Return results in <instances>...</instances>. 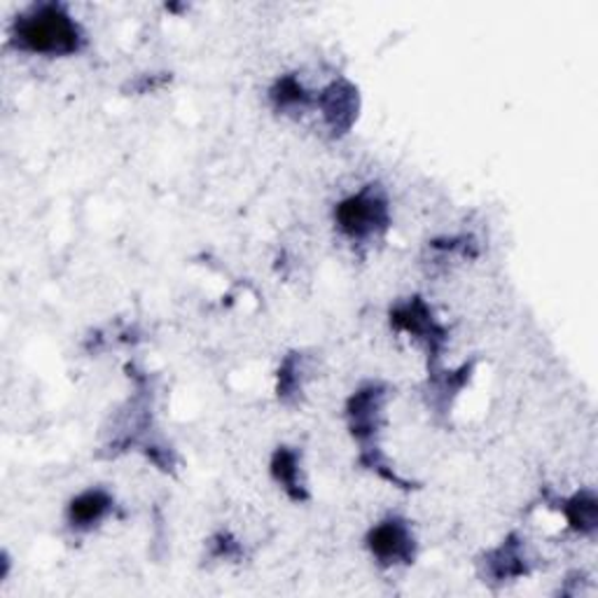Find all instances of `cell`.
Instances as JSON below:
<instances>
[{
  "mask_svg": "<svg viewBox=\"0 0 598 598\" xmlns=\"http://www.w3.org/2000/svg\"><path fill=\"white\" fill-rule=\"evenodd\" d=\"M12 41L19 49L47 56H68L85 45L82 29L64 5H35L14 22Z\"/></svg>",
  "mask_w": 598,
  "mask_h": 598,
  "instance_id": "6da1fadb",
  "label": "cell"
},
{
  "mask_svg": "<svg viewBox=\"0 0 598 598\" xmlns=\"http://www.w3.org/2000/svg\"><path fill=\"white\" fill-rule=\"evenodd\" d=\"M334 222L351 241H369L388 230L390 206L381 187L367 185L358 195L346 197L334 209Z\"/></svg>",
  "mask_w": 598,
  "mask_h": 598,
  "instance_id": "7a4b0ae2",
  "label": "cell"
},
{
  "mask_svg": "<svg viewBox=\"0 0 598 598\" xmlns=\"http://www.w3.org/2000/svg\"><path fill=\"white\" fill-rule=\"evenodd\" d=\"M388 402V386L369 381L353 392L346 402V421L351 435L361 442L363 452L377 446V435L384 425V409Z\"/></svg>",
  "mask_w": 598,
  "mask_h": 598,
  "instance_id": "3957f363",
  "label": "cell"
},
{
  "mask_svg": "<svg viewBox=\"0 0 598 598\" xmlns=\"http://www.w3.org/2000/svg\"><path fill=\"white\" fill-rule=\"evenodd\" d=\"M390 325L419 340L428 351V372L440 367L442 351L449 332L435 321L433 311L421 297H411L390 311Z\"/></svg>",
  "mask_w": 598,
  "mask_h": 598,
  "instance_id": "277c9868",
  "label": "cell"
},
{
  "mask_svg": "<svg viewBox=\"0 0 598 598\" xmlns=\"http://www.w3.org/2000/svg\"><path fill=\"white\" fill-rule=\"evenodd\" d=\"M367 550L381 566H409L417 558V538L400 517H388L367 533Z\"/></svg>",
  "mask_w": 598,
  "mask_h": 598,
  "instance_id": "5b68a950",
  "label": "cell"
},
{
  "mask_svg": "<svg viewBox=\"0 0 598 598\" xmlns=\"http://www.w3.org/2000/svg\"><path fill=\"white\" fill-rule=\"evenodd\" d=\"M315 103L318 108H321L323 120L328 129L332 131V136L348 134L355 120H358V110H361L358 89L346 80L330 82L321 93H318Z\"/></svg>",
  "mask_w": 598,
  "mask_h": 598,
  "instance_id": "8992f818",
  "label": "cell"
},
{
  "mask_svg": "<svg viewBox=\"0 0 598 598\" xmlns=\"http://www.w3.org/2000/svg\"><path fill=\"white\" fill-rule=\"evenodd\" d=\"M484 568L494 583H508V579L529 575L531 566L527 554H523L521 538L517 533L505 538L500 547L484 556Z\"/></svg>",
  "mask_w": 598,
  "mask_h": 598,
  "instance_id": "52a82bcc",
  "label": "cell"
},
{
  "mask_svg": "<svg viewBox=\"0 0 598 598\" xmlns=\"http://www.w3.org/2000/svg\"><path fill=\"white\" fill-rule=\"evenodd\" d=\"M112 510V496L103 489H89L75 496L68 505V523L73 529L87 531L97 527Z\"/></svg>",
  "mask_w": 598,
  "mask_h": 598,
  "instance_id": "ba28073f",
  "label": "cell"
},
{
  "mask_svg": "<svg viewBox=\"0 0 598 598\" xmlns=\"http://www.w3.org/2000/svg\"><path fill=\"white\" fill-rule=\"evenodd\" d=\"M272 477L295 502H304L309 491L304 486L302 473H299V454L290 446H278L272 456Z\"/></svg>",
  "mask_w": 598,
  "mask_h": 598,
  "instance_id": "9c48e42d",
  "label": "cell"
},
{
  "mask_svg": "<svg viewBox=\"0 0 598 598\" xmlns=\"http://www.w3.org/2000/svg\"><path fill=\"white\" fill-rule=\"evenodd\" d=\"M561 510L566 514L571 529L579 535H594L598 527V502L591 491H579L564 500Z\"/></svg>",
  "mask_w": 598,
  "mask_h": 598,
  "instance_id": "30bf717a",
  "label": "cell"
},
{
  "mask_svg": "<svg viewBox=\"0 0 598 598\" xmlns=\"http://www.w3.org/2000/svg\"><path fill=\"white\" fill-rule=\"evenodd\" d=\"M269 99L278 112L304 110L311 103L309 91L295 78V75H284V78H278L269 91Z\"/></svg>",
  "mask_w": 598,
  "mask_h": 598,
  "instance_id": "8fae6325",
  "label": "cell"
},
{
  "mask_svg": "<svg viewBox=\"0 0 598 598\" xmlns=\"http://www.w3.org/2000/svg\"><path fill=\"white\" fill-rule=\"evenodd\" d=\"M278 398L280 400H295L302 392V355L290 353L288 358L278 367Z\"/></svg>",
  "mask_w": 598,
  "mask_h": 598,
  "instance_id": "7c38bea8",
  "label": "cell"
},
{
  "mask_svg": "<svg viewBox=\"0 0 598 598\" xmlns=\"http://www.w3.org/2000/svg\"><path fill=\"white\" fill-rule=\"evenodd\" d=\"M243 554L239 542L230 533H218L211 540V556L213 558H239Z\"/></svg>",
  "mask_w": 598,
  "mask_h": 598,
  "instance_id": "4fadbf2b",
  "label": "cell"
}]
</instances>
